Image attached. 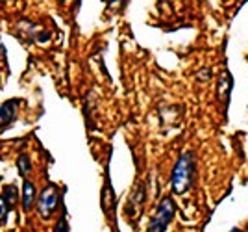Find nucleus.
Segmentation results:
<instances>
[{
    "label": "nucleus",
    "mask_w": 248,
    "mask_h": 232,
    "mask_svg": "<svg viewBox=\"0 0 248 232\" xmlns=\"http://www.w3.org/2000/svg\"><path fill=\"white\" fill-rule=\"evenodd\" d=\"M54 232H69V223H67V215H65V214L62 215V219L58 221Z\"/></svg>",
    "instance_id": "11"
},
{
    "label": "nucleus",
    "mask_w": 248,
    "mask_h": 232,
    "mask_svg": "<svg viewBox=\"0 0 248 232\" xmlns=\"http://www.w3.org/2000/svg\"><path fill=\"white\" fill-rule=\"evenodd\" d=\"M174 214H176L174 200H172L170 195H165L163 199L159 200V204L155 206L154 214L150 215L146 232H165L167 227L170 225V221L174 219Z\"/></svg>",
    "instance_id": "2"
},
{
    "label": "nucleus",
    "mask_w": 248,
    "mask_h": 232,
    "mask_svg": "<svg viewBox=\"0 0 248 232\" xmlns=\"http://www.w3.org/2000/svg\"><path fill=\"white\" fill-rule=\"evenodd\" d=\"M17 171H19V175L24 177V179H26V175L31 171V160L26 152L19 154V158H17Z\"/></svg>",
    "instance_id": "8"
},
{
    "label": "nucleus",
    "mask_w": 248,
    "mask_h": 232,
    "mask_svg": "<svg viewBox=\"0 0 248 232\" xmlns=\"http://www.w3.org/2000/svg\"><path fill=\"white\" fill-rule=\"evenodd\" d=\"M145 200H146V188L143 182H139L134 188V191H132L128 202H126V208H124V210H126V215H128V217L139 215L143 204H145Z\"/></svg>",
    "instance_id": "5"
},
{
    "label": "nucleus",
    "mask_w": 248,
    "mask_h": 232,
    "mask_svg": "<svg viewBox=\"0 0 248 232\" xmlns=\"http://www.w3.org/2000/svg\"><path fill=\"white\" fill-rule=\"evenodd\" d=\"M19 106H21V99H8L0 104V132L8 130L15 123Z\"/></svg>",
    "instance_id": "4"
},
{
    "label": "nucleus",
    "mask_w": 248,
    "mask_h": 232,
    "mask_svg": "<svg viewBox=\"0 0 248 232\" xmlns=\"http://www.w3.org/2000/svg\"><path fill=\"white\" fill-rule=\"evenodd\" d=\"M11 212V206L10 202L2 197V193H0V223H6L8 219V214Z\"/></svg>",
    "instance_id": "10"
},
{
    "label": "nucleus",
    "mask_w": 248,
    "mask_h": 232,
    "mask_svg": "<svg viewBox=\"0 0 248 232\" xmlns=\"http://www.w3.org/2000/svg\"><path fill=\"white\" fill-rule=\"evenodd\" d=\"M230 232H243V231H239V229H232Z\"/></svg>",
    "instance_id": "12"
},
{
    "label": "nucleus",
    "mask_w": 248,
    "mask_h": 232,
    "mask_svg": "<svg viewBox=\"0 0 248 232\" xmlns=\"http://www.w3.org/2000/svg\"><path fill=\"white\" fill-rule=\"evenodd\" d=\"M197 177V156L193 150H186L176 160V166L170 175V186L176 195H184L193 188Z\"/></svg>",
    "instance_id": "1"
},
{
    "label": "nucleus",
    "mask_w": 248,
    "mask_h": 232,
    "mask_svg": "<svg viewBox=\"0 0 248 232\" xmlns=\"http://www.w3.org/2000/svg\"><path fill=\"white\" fill-rule=\"evenodd\" d=\"M37 199H39V195H37L35 182H31L30 179H24V184H22V208H24V212H30Z\"/></svg>",
    "instance_id": "7"
},
{
    "label": "nucleus",
    "mask_w": 248,
    "mask_h": 232,
    "mask_svg": "<svg viewBox=\"0 0 248 232\" xmlns=\"http://www.w3.org/2000/svg\"><path fill=\"white\" fill-rule=\"evenodd\" d=\"M115 208H117V197H115L113 186H111V180H109V173L106 171V184L102 188V210L104 214L115 217Z\"/></svg>",
    "instance_id": "6"
},
{
    "label": "nucleus",
    "mask_w": 248,
    "mask_h": 232,
    "mask_svg": "<svg viewBox=\"0 0 248 232\" xmlns=\"http://www.w3.org/2000/svg\"><path fill=\"white\" fill-rule=\"evenodd\" d=\"M58 188L54 186V184H48L45 190L39 193V199H37V212H39V215H41L43 219H48L54 210H56V206H58Z\"/></svg>",
    "instance_id": "3"
},
{
    "label": "nucleus",
    "mask_w": 248,
    "mask_h": 232,
    "mask_svg": "<svg viewBox=\"0 0 248 232\" xmlns=\"http://www.w3.org/2000/svg\"><path fill=\"white\" fill-rule=\"evenodd\" d=\"M2 197L10 202V206L13 208V204H15V200L19 197V191H17V186L15 184H8V186H4L2 188Z\"/></svg>",
    "instance_id": "9"
}]
</instances>
